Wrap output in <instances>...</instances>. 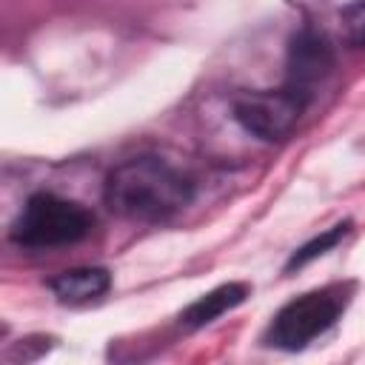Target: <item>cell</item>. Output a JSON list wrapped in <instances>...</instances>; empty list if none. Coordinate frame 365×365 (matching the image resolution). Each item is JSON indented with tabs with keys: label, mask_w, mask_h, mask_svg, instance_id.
I'll return each mask as SVG.
<instances>
[{
	"label": "cell",
	"mask_w": 365,
	"mask_h": 365,
	"mask_svg": "<svg viewBox=\"0 0 365 365\" xmlns=\"http://www.w3.org/2000/svg\"><path fill=\"white\" fill-rule=\"evenodd\" d=\"M194 197V182L171 163L143 154L120 163L103 188L106 205L125 220L160 222L185 208Z\"/></svg>",
	"instance_id": "1"
},
{
	"label": "cell",
	"mask_w": 365,
	"mask_h": 365,
	"mask_svg": "<svg viewBox=\"0 0 365 365\" xmlns=\"http://www.w3.org/2000/svg\"><path fill=\"white\" fill-rule=\"evenodd\" d=\"M94 225V217L74 200L57 194H34L11 225V240L23 248H60L80 242Z\"/></svg>",
	"instance_id": "2"
},
{
	"label": "cell",
	"mask_w": 365,
	"mask_h": 365,
	"mask_svg": "<svg viewBox=\"0 0 365 365\" xmlns=\"http://www.w3.org/2000/svg\"><path fill=\"white\" fill-rule=\"evenodd\" d=\"M345 294L339 288H319L308 291L288 305H282L268 325L265 342L279 351H302L319 334H325L342 314Z\"/></svg>",
	"instance_id": "3"
},
{
	"label": "cell",
	"mask_w": 365,
	"mask_h": 365,
	"mask_svg": "<svg viewBox=\"0 0 365 365\" xmlns=\"http://www.w3.org/2000/svg\"><path fill=\"white\" fill-rule=\"evenodd\" d=\"M311 97H305L291 86L271 88V91H251L234 100V120L242 125V131L265 143H274L294 131Z\"/></svg>",
	"instance_id": "4"
},
{
	"label": "cell",
	"mask_w": 365,
	"mask_h": 365,
	"mask_svg": "<svg viewBox=\"0 0 365 365\" xmlns=\"http://www.w3.org/2000/svg\"><path fill=\"white\" fill-rule=\"evenodd\" d=\"M334 68V51L325 37L317 31H299L294 34L288 46V74L285 86L302 91L305 97L314 94V88L331 74Z\"/></svg>",
	"instance_id": "5"
},
{
	"label": "cell",
	"mask_w": 365,
	"mask_h": 365,
	"mask_svg": "<svg viewBox=\"0 0 365 365\" xmlns=\"http://www.w3.org/2000/svg\"><path fill=\"white\" fill-rule=\"evenodd\" d=\"M48 288L54 291V297L60 302H71V305L91 302L111 288V274L106 268H97V265L71 268V271H63L54 279H48Z\"/></svg>",
	"instance_id": "6"
},
{
	"label": "cell",
	"mask_w": 365,
	"mask_h": 365,
	"mask_svg": "<svg viewBox=\"0 0 365 365\" xmlns=\"http://www.w3.org/2000/svg\"><path fill=\"white\" fill-rule=\"evenodd\" d=\"M245 297H248V285H245V282H222V285H217L214 291L197 297V299L180 314V322H182L185 328H202V325L220 319L225 311L242 305Z\"/></svg>",
	"instance_id": "7"
},
{
	"label": "cell",
	"mask_w": 365,
	"mask_h": 365,
	"mask_svg": "<svg viewBox=\"0 0 365 365\" xmlns=\"http://www.w3.org/2000/svg\"><path fill=\"white\" fill-rule=\"evenodd\" d=\"M348 231H351V222L345 220V222H336L334 228H328V231L317 234L314 240H308L305 245H299V248L291 254V259L285 262V268H288V271H294V268H302V265H308L311 259H317V257L328 254L336 242H342V237H345Z\"/></svg>",
	"instance_id": "8"
},
{
	"label": "cell",
	"mask_w": 365,
	"mask_h": 365,
	"mask_svg": "<svg viewBox=\"0 0 365 365\" xmlns=\"http://www.w3.org/2000/svg\"><path fill=\"white\" fill-rule=\"evenodd\" d=\"M342 34L351 46H365V0H354L339 14Z\"/></svg>",
	"instance_id": "9"
}]
</instances>
